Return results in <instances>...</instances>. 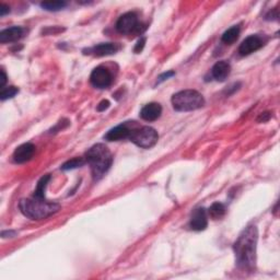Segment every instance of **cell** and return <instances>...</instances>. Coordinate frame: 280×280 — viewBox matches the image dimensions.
Wrapping results in <instances>:
<instances>
[{"label": "cell", "mask_w": 280, "mask_h": 280, "mask_svg": "<svg viewBox=\"0 0 280 280\" xmlns=\"http://www.w3.org/2000/svg\"><path fill=\"white\" fill-rule=\"evenodd\" d=\"M112 81V74L110 73V70L106 69L105 67H97L93 69L91 73L90 82L93 87H96L98 89H105L107 87H110Z\"/></svg>", "instance_id": "obj_7"}, {"label": "cell", "mask_w": 280, "mask_h": 280, "mask_svg": "<svg viewBox=\"0 0 280 280\" xmlns=\"http://www.w3.org/2000/svg\"><path fill=\"white\" fill-rule=\"evenodd\" d=\"M141 24L138 21V16L135 12H127L119 17L116 22V30L120 34H135L140 32Z\"/></svg>", "instance_id": "obj_6"}, {"label": "cell", "mask_w": 280, "mask_h": 280, "mask_svg": "<svg viewBox=\"0 0 280 280\" xmlns=\"http://www.w3.org/2000/svg\"><path fill=\"white\" fill-rule=\"evenodd\" d=\"M208 226V219L204 208H198L193 212L190 227L194 231H203Z\"/></svg>", "instance_id": "obj_12"}, {"label": "cell", "mask_w": 280, "mask_h": 280, "mask_svg": "<svg viewBox=\"0 0 280 280\" xmlns=\"http://www.w3.org/2000/svg\"><path fill=\"white\" fill-rule=\"evenodd\" d=\"M239 35H240V26L234 25L232 27L228 28V30L224 34H222L221 41L226 43V44H228V45H231L236 40L239 39Z\"/></svg>", "instance_id": "obj_16"}, {"label": "cell", "mask_w": 280, "mask_h": 280, "mask_svg": "<svg viewBox=\"0 0 280 280\" xmlns=\"http://www.w3.org/2000/svg\"><path fill=\"white\" fill-rule=\"evenodd\" d=\"M231 73V66L227 60H220L211 69V75L217 81H225Z\"/></svg>", "instance_id": "obj_15"}, {"label": "cell", "mask_w": 280, "mask_h": 280, "mask_svg": "<svg viewBox=\"0 0 280 280\" xmlns=\"http://www.w3.org/2000/svg\"><path fill=\"white\" fill-rule=\"evenodd\" d=\"M174 75H175L174 71H168V73H164V74L160 75L159 78H158V83H161V82L164 81V80H168L169 78L173 77Z\"/></svg>", "instance_id": "obj_23"}, {"label": "cell", "mask_w": 280, "mask_h": 280, "mask_svg": "<svg viewBox=\"0 0 280 280\" xmlns=\"http://www.w3.org/2000/svg\"><path fill=\"white\" fill-rule=\"evenodd\" d=\"M19 208L25 217L32 220H42L51 217L60 209V205L48 202L45 197L32 196L31 198L21 199Z\"/></svg>", "instance_id": "obj_2"}, {"label": "cell", "mask_w": 280, "mask_h": 280, "mask_svg": "<svg viewBox=\"0 0 280 280\" xmlns=\"http://www.w3.org/2000/svg\"><path fill=\"white\" fill-rule=\"evenodd\" d=\"M263 45L264 43L260 37H257V35H251V37L246 38L241 43V45L239 47V53L242 56H247L258 51V49L263 47Z\"/></svg>", "instance_id": "obj_9"}, {"label": "cell", "mask_w": 280, "mask_h": 280, "mask_svg": "<svg viewBox=\"0 0 280 280\" xmlns=\"http://www.w3.org/2000/svg\"><path fill=\"white\" fill-rule=\"evenodd\" d=\"M145 44H146V38H141L138 42H137V44H136L135 48H134V52L135 53H140L142 52V49L143 47H145Z\"/></svg>", "instance_id": "obj_21"}, {"label": "cell", "mask_w": 280, "mask_h": 280, "mask_svg": "<svg viewBox=\"0 0 280 280\" xmlns=\"http://www.w3.org/2000/svg\"><path fill=\"white\" fill-rule=\"evenodd\" d=\"M111 103L107 101V100H103V101H101L99 103V105L97 106V110L98 112H104L105 110H107L110 107Z\"/></svg>", "instance_id": "obj_22"}, {"label": "cell", "mask_w": 280, "mask_h": 280, "mask_svg": "<svg viewBox=\"0 0 280 280\" xmlns=\"http://www.w3.org/2000/svg\"><path fill=\"white\" fill-rule=\"evenodd\" d=\"M18 92H19V89L13 87V85H11V87H8V88H4L2 90V92H0V99H2L3 101H6V100L13 98Z\"/></svg>", "instance_id": "obj_20"}, {"label": "cell", "mask_w": 280, "mask_h": 280, "mask_svg": "<svg viewBox=\"0 0 280 280\" xmlns=\"http://www.w3.org/2000/svg\"><path fill=\"white\" fill-rule=\"evenodd\" d=\"M85 163H87V161H85L84 158H74V159H71V160L67 161L66 163H64L61 166V170H65V171L74 170V169L84 166Z\"/></svg>", "instance_id": "obj_18"}, {"label": "cell", "mask_w": 280, "mask_h": 280, "mask_svg": "<svg viewBox=\"0 0 280 280\" xmlns=\"http://www.w3.org/2000/svg\"><path fill=\"white\" fill-rule=\"evenodd\" d=\"M67 4L65 2H44L41 4V7L43 9L47 11H59L64 9Z\"/></svg>", "instance_id": "obj_19"}, {"label": "cell", "mask_w": 280, "mask_h": 280, "mask_svg": "<svg viewBox=\"0 0 280 280\" xmlns=\"http://www.w3.org/2000/svg\"><path fill=\"white\" fill-rule=\"evenodd\" d=\"M161 114L162 107L159 103H149L141 109L140 117L147 121H153L159 118Z\"/></svg>", "instance_id": "obj_14"}, {"label": "cell", "mask_w": 280, "mask_h": 280, "mask_svg": "<svg viewBox=\"0 0 280 280\" xmlns=\"http://www.w3.org/2000/svg\"><path fill=\"white\" fill-rule=\"evenodd\" d=\"M84 159L91 168L93 178L97 181L110 170L113 163L112 153L103 143H97V145L92 146L85 152Z\"/></svg>", "instance_id": "obj_3"}, {"label": "cell", "mask_w": 280, "mask_h": 280, "mask_svg": "<svg viewBox=\"0 0 280 280\" xmlns=\"http://www.w3.org/2000/svg\"><path fill=\"white\" fill-rule=\"evenodd\" d=\"M158 139H159V135H158L157 131L149 126L133 129L131 136H129V140L133 141L136 146L143 149H149L153 147Z\"/></svg>", "instance_id": "obj_5"}, {"label": "cell", "mask_w": 280, "mask_h": 280, "mask_svg": "<svg viewBox=\"0 0 280 280\" xmlns=\"http://www.w3.org/2000/svg\"><path fill=\"white\" fill-rule=\"evenodd\" d=\"M25 30L20 26H12L0 32V43H12L17 42L24 37Z\"/></svg>", "instance_id": "obj_13"}, {"label": "cell", "mask_w": 280, "mask_h": 280, "mask_svg": "<svg viewBox=\"0 0 280 280\" xmlns=\"http://www.w3.org/2000/svg\"><path fill=\"white\" fill-rule=\"evenodd\" d=\"M0 79H2V80H0V88L4 89V85L7 82V75H6V73L4 70H2V78H0Z\"/></svg>", "instance_id": "obj_26"}, {"label": "cell", "mask_w": 280, "mask_h": 280, "mask_svg": "<svg viewBox=\"0 0 280 280\" xmlns=\"http://www.w3.org/2000/svg\"><path fill=\"white\" fill-rule=\"evenodd\" d=\"M35 153V146L33 143L26 142L19 146L13 152V160L16 163H25L30 161Z\"/></svg>", "instance_id": "obj_10"}, {"label": "cell", "mask_w": 280, "mask_h": 280, "mask_svg": "<svg viewBox=\"0 0 280 280\" xmlns=\"http://www.w3.org/2000/svg\"><path fill=\"white\" fill-rule=\"evenodd\" d=\"M226 213V207L221 203H213L209 208V216L213 220L221 219Z\"/></svg>", "instance_id": "obj_17"}, {"label": "cell", "mask_w": 280, "mask_h": 280, "mask_svg": "<svg viewBox=\"0 0 280 280\" xmlns=\"http://www.w3.org/2000/svg\"><path fill=\"white\" fill-rule=\"evenodd\" d=\"M270 117H271V115L269 112H264V113L260 114V116L257 117V121L258 123H265V121H268Z\"/></svg>", "instance_id": "obj_24"}, {"label": "cell", "mask_w": 280, "mask_h": 280, "mask_svg": "<svg viewBox=\"0 0 280 280\" xmlns=\"http://www.w3.org/2000/svg\"><path fill=\"white\" fill-rule=\"evenodd\" d=\"M172 105L178 112H191L203 107L205 99L195 90H183L172 97Z\"/></svg>", "instance_id": "obj_4"}, {"label": "cell", "mask_w": 280, "mask_h": 280, "mask_svg": "<svg viewBox=\"0 0 280 280\" xmlns=\"http://www.w3.org/2000/svg\"><path fill=\"white\" fill-rule=\"evenodd\" d=\"M120 44L118 43H102V44H99L93 46L91 48L84 49L83 54L85 55H93L97 57H103V56H110L116 54L118 51H120Z\"/></svg>", "instance_id": "obj_8"}, {"label": "cell", "mask_w": 280, "mask_h": 280, "mask_svg": "<svg viewBox=\"0 0 280 280\" xmlns=\"http://www.w3.org/2000/svg\"><path fill=\"white\" fill-rule=\"evenodd\" d=\"M132 132L133 129L128 128L127 124H121L107 132V134L104 136V139L107 141H118L126 138L129 139V136H131Z\"/></svg>", "instance_id": "obj_11"}, {"label": "cell", "mask_w": 280, "mask_h": 280, "mask_svg": "<svg viewBox=\"0 0 280 280\" xmlns=\"http://www.w3.org/2000/svg\"><path fill=\"white\" fill-rule=\"evenodd\" d=\"M258 239L257 229L254 226L247 227L240 234L234 243V253L239 267L253 269L256 264V244Z\"/></svg>", "instance_id": "obj_1"}, {"label": "cell", "mask_w": 280, "mask_h": 280, "mask_svg": "<svg viewBox=\"0 0 280 280\" xmlns=\"http://www.w3.org/2000/svg\"><path fill=\"white\" fill-rule=\"evenodd\" d=\"M9 12H10V8L8 6L5 5V4L0 5V16L4 17V16H6L7 13H9Z\"/></svg>", "instance_id": "obj_25"}]
</instances>
